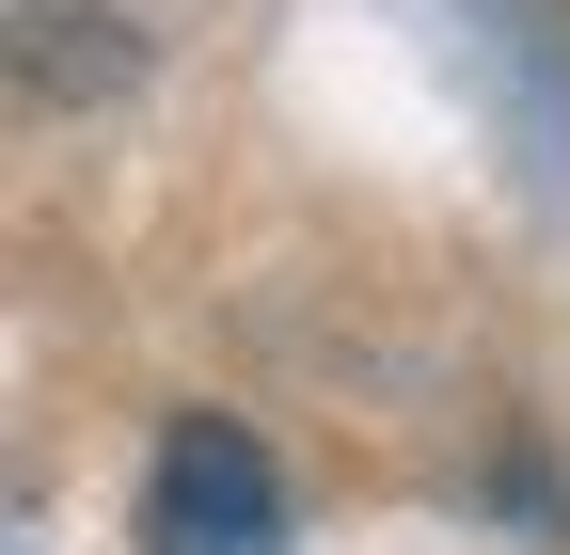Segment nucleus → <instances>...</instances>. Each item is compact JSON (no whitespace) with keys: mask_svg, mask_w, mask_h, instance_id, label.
<instances>
[{"mask_svg":"<svg viewBox=\"0 0 570 555\" xmlns=\"http://www.w3.org/2000/svg\"><path fill=\"white\" fill-rule=\"evenodd\" d=\"M142 555H285V476L238 412H175L142 460Z\"/></svg>","mask_w":570,"mask_h":555,"instance_id":"obj_1","label":"nucleus"}]
</instances>
